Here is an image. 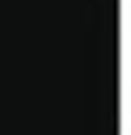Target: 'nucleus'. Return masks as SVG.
I'll use <instances>...</instances> for the list:
<instances>
[]
</instances>
